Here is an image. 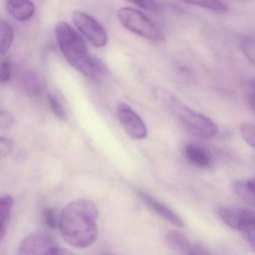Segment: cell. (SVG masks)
<instances>
[{
    "label": "cell",
    "instance_id": "cell-19",
    "mask_svg": "<svg viewBox=\"0 0 255 255\" xmlns=\"http://www.w3.org/2000/svg\"><path fill=\"white\" fill-rule=\"evenodd\" d=\"M240 133L244 141L255 150V125L250 123L242 124Z\"/></svg>",
    "mask_w": 255,
    "mask_h": 255
},
{
    "label": "cell",
    "instance_id": "cell-13",
    "mask_svg": "<svg viewBox=\"0 0 255 255\" xmlns=\"http://www.w3.org/2000/svg\"><path fill=\"white\" fill-rule=\"evenodd\" d=\"M165 242L170 249L180 253L188 254L191 250L188 239L183 234L174 230L166 233Z\"/></svg>",
    "mask_w": 255,
    "mask_h": 255
},
{
    "label": "cell",
    "instance_id": "cell-31",
    "mask_svg": "<svg viewBox=\"0 0 255 255\" xmlns=\"http://www.w3.org/2000/svg\"></svg>",
    "mask_w": 255,
    "mask_h": 255
},
{
    "label": "cell",
    "instance_id": "cell-2",
    "mask_svg": "<svg viewBox=\"0 0 255 255\" xmlns=\"http://www.w3.org/2000/svg\"><path fill=\"white\" fill-rule=\"evenodd\" d=\"M55 33L59 48L71 66L91 80H98L104 74L105 67L91 56L84 40L69 24L58 23Z\"/></svg>",
    "mask_w": 255,
    "mask_h": 255
},
{
    "label": "cell",
    "instance_id": "cell-12",
    "mask_svg": "<svg viewBox=\"0 0 255 255\" xmlns=\"http://www.w3.org/2000/svg\"><path fill=\"white\" fill-rule=\"evenodd\" d=\"M14 198L9 194L3 195L0 199V239L3 240L8 230Z\"/></svg>",
    "mask_w": 255,
    "mask_h": 255
},
{
    "label": "cell",
    "instance_id": "cell-4",
    "mask_svg": "<svg viewBox=\"0 0 255 255\" xmlns=\"http://www.w3.org/2000/svg\"><path fill=\"white\" fill-rule=\"evenodd\" d=\"M118 18L126 29L152 41H164V35L153 21L138 10L124 7L117 11Z\"/></svg>",
    "mask_w": 255,
    "mask_h": 255
},
{
    "label": "cell",
    "instance_id": "cell-5",
    "mask_svg": "<svg viewBox=\"0 0 255 255\" xmlns=\"http://www.w3.org/2000/svg\"><path fill=\"white\" fill-rule=\"evenodd\" d=\"M73 20L82 35L94 47L101 48L107 45L108 41L107 32L93 17L83 11H76L73 14Z\"/></svg>",
    "mask_w": 255,
    "mask_h": 255
},
{
    "label": "cell",
    "instance_id": "cell-15",
    "mask_svg": "<svg viewBox=\"0 0 255 255\" xmlns=\"http://www.w3.org/2000/svg\"><path fill=\"white\" fill-rule=\"evenodd\" d=\"M233 189L236 195L248 205L255 207V200L252 196L247 180H236L233 183Z\"/></svg>",
    "mask_w": 255,
    "mask_h": 255
},
{
    "label": "cell",
    "instance_id": "cell-26",
    "mask_svg": "<svg viewBox=\"0 0 255 255\" xmlns=\"http://www.w3.org/2000/svg\"><path fill=\"white\" fill-rule=\"evenodd\" d=\"M248 102L255 101V79L250 80L247 85Z\"/></svg>",
    "mask_w": 255,
    "mask_h": 255
},
{
    "label": "cell",
    "instance_id": "cell-7",
    "mask_svg": "<svg viewBox=\"0 0 255 255\" xmlns=\"http://www.w3.org/2000/svg\"><path fill=\"white\" fill-rule=\"evenodd\" d=\"M56 245L54 239L47 233H32L20 243L17 255H47Z\"/></svg>",
    "mask_w": 255,
    "mask_h": 255
},
{
    "label": "cell",
    "instance_id": "cell-24",
    "mask_svg": "<svg viewBox=\"0 0 255 255\" xmlns=\"http://www.w3.org/2000/svg\"><path fill=\"white\" fill-rule=\"evenodd\" d=\"M13 141L9 138L1 137L0 138V154L2 156H7L11 153L13 149Z\"/></svg>",
    "mask_w": 255,
    "mask_h": 255
},
{
    "label": "cell",
    "instance_id": "cell-9",
    "mask_svg": "<svg viewBox=\"0 0 255 255\" xmlns=\"http://www.w3.org/2000/svg\"><path fill=\"white\" fill-rule=\"evenodd\" d=\"M8 14L19 21H26L33 17L35 5L28 0H10L6 4Z\"/></svg>",
    "mask_w": 255,
    "mask_h": 255
},
{
    "label": "cell",
    "instance_id": "cell-10",
    "mask_svg": "<svg viewBox=\"0 0 255 255\" xmlns=\"http://www.w3.org/2000/svg\"><path fill=\"white\" fill-rule=\"evenodd\" d=\"M185 153L188 160L195 166L206 168L211 165L210 154L205 149L198 144H188L185 149Z\"/></svg>",
    "mask_w": 255,
    "mask_h": 255
},
{
    "label": "cell",
    "instance_id": "cell-8",
    "mask_svg": "<svg viewBox=\"0 0 255 255\" xmlns=\"http://www.w3.org/2000/svg\"><path fill=\"white\" fill-rule=\"evenodd\" d=\"M137 195H138L141 201L148 206L153 212L159 215L162 219L168 221L170 223L179 228H183V222L177 215H176L172 210H170L165 204L161 203L158 200L155 199L153 197L149 194L146 193L142 190L137 191Z\"/></svg>",
    "mask_w": 255,
    "mask_h": 255
},
{
    "label": "cell",
    "instance_id": "cell-3",
    "mask_svg": "<svg viewBox=\"0 0 255 255\" xmlns=\"http://www.w3.org/2000/svg\"><path fill=\"white\" fill-rule=\"evenodd\" d=\"M160 97L162 103L188 132L202 139H211L216 136L218 128L213 121L189 108L171 94L162 92Z\"/></svg>",
    "mask_w": 255,
    "mask_h": 255
},
{
    "label": "cell",
    "instance_id": "cell-28",
    "mask_svg": "<svg viewBox=\"0 0 255 255\" xmlns=\"http://www.w3.org/2000/svg\"><path fill=\"white\" fill-rule=\"evenodd\" d=\"M187 255H209L204 249L201 248H195V249H191Z\"/></svg>",
    "mask_w": 255,
    "mask_h": 255
},
{
    "label": "cell",
    "instance_id": "cell-1",
    "mask_svg": "<svg viewBox=\"0 0 255 255\" xmlns=\"http://www.w3.org/2000/svg\"><path fill=\"white\" fill-rule=\"evenodd\" d=\"M98 206L91 200L78 199L69 203L59 219L64 240L77 249L92 246L98 237Z\"/></svg>",
    "mask_w": 255,
    "mask_h": 255
},
{
    "label": "cell",
    "instance_id": "cell-23",
    "mask_svg": "<svg viewBox=\"0 0 255 255\" xmlns=\"http://www.w3.org/2000/svg\"><path fill=\"white\" fill-rule=\"evenodd\" d=\"M15 124V119L11 113L2 110L0 113V128L4 129H10Z\"/></svg>",
    "mask_w": 255,
    "mask_h": 255
},
{
    "label": "cell",
    "instance_id": "cell-21",
    "mask_svg": "<svg viewBox=\"0 0 255 255\" xmlns=\"http://www.w3.org/2000/svg\"><path fill=\"white\" fill-rule=\"evenodd\" d=\"M11 62L8 58H4L0 63V82L5 83L9 81L11 76Z\"/></svg>",
    "mask_w": 255,
    "mask_h": 255
},
{
    "label": "cell",
    "instance_id": "cell-6",
    "mask_svg": "<svg viewBox=\"0 0 255 255\" xmlns=\"http://www.w3.org/2000/svg\"><path fill=\"white\" fill-rule=\"evenodd\" d=\"M119 122L127 133L136 140L144 139L147 135L145 124L140 116L128 104H119L117 108Z\"/></svg>",
    "mask_w": 255,
    "mask_h": 255
},
{
    "label": "cell",
    "instance_id": "cell-17",
    "mask_svg": "<svg viewBox=\"0 0 255 255\" xmlns=\"http://www.w3.org/2000/svg\"><path fill=\"white\" fill-rule=\"evenodd\" d=\"M48 103L55 116H57L59 119L65 121L68 119V113L65 106L62 104L61 100L53 93H50L47 97Z\"/></svg>",
    "mask_w": 255,
    "mask_h": 255
},
{
    "label": "cell",
    "instance_id": "cell-25",
    "mask_svg": "<svg viewBox=\"0 0 255 255\" xmlns=\"http://www.w3.org/2000/svg\"><path fill=\"white\" fill-rule=\"evenodd\" d=\"M132 3L138 5L140 8L143 9L148 10V11H158L159 10V5L157 2L150 0H141V1H135Z\"/></svg>",
    "mask_w": 255,
    "mask_h": 255
},
{
    "label": "cell",
    "instance_id": "cell-27",
    "mask_svg": "<svg viewBox=\"0 0 255 255\" xmlns=\"http://www.w3.org/2000/svg\"><path fill=\"white\" fill-rule=\"evenodd\" d=\"M47 255H74V254L71 253L70 251L64 249V248L59 247L58 245L53 248Z\"/></svg>",
    "mask_w": 255,
    "mask_h": 255
},
{
    "label": "cell",
    "instance_id": "cell-18",
    "mask_svg": "<svg viewBox=\"0 0 255 255\" xmlns=\"http://www.w3.org/2000/svg\"><path fill=\"white\" fill-rule=\"evenodd\" d=\"M241 50L248 60L255 66V38L246 37L241 41Z\"/></svg>",
    "mask_w": 255,
    "mask_h": 255
},
{
    "label": "cell",
    "instance_id": "cell-16",
    "mask_svg": "<svg viewBox=\"0 0 255 255\" xmlns=\"http://www.w3.org/2000/svg\"><path fill=\"white\" fill-rule=\"evenodd\" d=\"M186 2L216 13H226L229 10L226 4L215 0H190Z\"/></svg>",
    "mask_w": 255,
    "mask_h": 255
},
{
    "label": "cell",
    "instance_id": "cell-11",
    "mask_svg": "<svg viewBox=\"0 0 255 255\" xmlns=\"http://www.w3.org/2000/svg\"><path fill=\"white\" fill-rule=\"evenodd\" d=\"M238 231L243 232L249 244L255 249V210L243 208Z\"/></svg>",
    "mask_w": 255,
    "mask_h": 255
},
{
    "label": "cell",
    "instance_id": "cell-30",
    "mask_svg": "<svg viewBox=\"0 0 255 255\" xmlns=\"http://www.w3.org/2000/svg\"><path fill=\"white\" fill-rule=\"evenodd\" d=\"M248 103H249V107H250L251 109L255 113V101H250V102Z\"/></svg>",
    "mask_w": 255,
    "mask_h": 255
},
{
    "label": "cell",
    "instance_id": "cell-14",
    "mask_svg": "<svg viewBox=\"0 0 255 255\" xmlns=\"http://www.w3.org/2000/svg\"><path fill=\"white\" fill-rule=\"evenodd\" d=\"M14 32L8 22L0 21V53L3 56L8 52L14 40Z\"/></svg>",
    "mask_w": 255,
    "mask_h": 255
},
{
    "label": "cell",
    "instance_id": "cell-20",
    "mask_svg": "<svg viewBox=\"0 0 255 255\" xmlns=\"http://www.w3.org/2000/svg\"><path fill=\"white\" fill-rule=\"evenodd\" d=\"M42 219L46 226L51 229H55L56 227L59 226V219H57L53 209L50 207H46L43 210Z\"/></svg>",
    "mask_w": 255,
    "mask_h": 255
},
{
    "label": "cell",
    "instance_id": "cell-29",
    "mask_svg": "<svg viewBox=\"0 0 255 255\" xmlns=\"http://www.w3.org/2000/svg\"><path fill=\"white\" fill-rule=\"evenodd\" d=\"M248 185L250 188L251 192H252V196L255 202V180H247Z\"/></svg>",
    "mask_w": 255,
    "mask_h": 255
},
{
    "label": "cell",
    "instance_id": "cell-22",
    "mask_svg": "<svg viewBox=\"0 0 255 255\" xmlns=\"http://www.w3.org/2000/svg\"><path fill=\"white\" fill-rule=\"evenodd\" d=\"M26 91L31 95H38L40 92V85L38 79L34 74H28L25 79Z\"/></svg>",
    "mask_w": 255,
    "mask_h": 255
}]
</instances>
